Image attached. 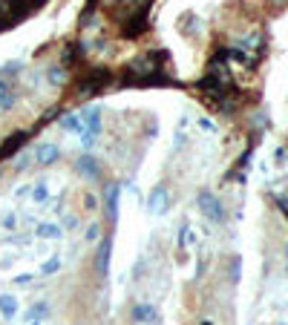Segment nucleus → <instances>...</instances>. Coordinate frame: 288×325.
<instances>
[{"mask_svg":"<svg viewBox=\"0 0 288 325\" xmlns=\"http://www.w3.org/2000/svg\"><path fill=\"white\" fill-rule=\"evenodd\" d=\"M0 92H3V84H0Z\"/></svg>","mask_w":288,"mask_h":325,"instance_id":"obj_2","label":"nucleus"},{"mask_svg":"<svg viewBox=\"0 0 288 325\" xmlns=\"http://www.w3.org/2000/svg\"><path fill=\"white\" fill-rule=\"evenodd\" d=\"M15 311H18V299L15 297H0V314L9 319V316H15Z\"/></svg>","mask_w":288,"mask_h":325,"instance_id":"obj_1","label":"nucleus"}]
</instances>
